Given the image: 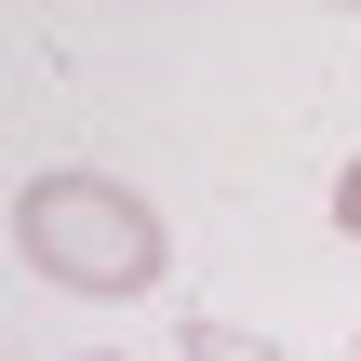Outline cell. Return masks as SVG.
I'll return each mask as SVG.
<instances>
[{"label":"cell","mask_w":361,"mask_h":361,"mask_svg":"<svg viewBox=\"0 0 361 361\" xmlns=\"http://www.w3.org/2000/svg\"><path fill=\"white\" fill-rule=\"evenodd\" d=\"M13 255L54 281V295H147L161 268H174V228H161V201L134 188V174H94V161H54V174H27L13 188Z\"/></svg>","instance_id":"1"},{"label":"cell","mask_w":361,"mask_h":361,"mask_svg":"<svg viewBox=\"0 0 361 361\" xmlns=\"http://www.w3.org/2000/svg\"><path fill=\"white\" fill-rule=\"evenodd\" d=\"M174 361H295V348H281V335H255V322H188Z\"/></svg>","instance_id":"2"},{"label":"cell","mask_w":361,"mask_h":361,"mask_svg":"<svg viewBox=\"0 0 361 361\" xmlns=\"http://www.w3.org/2000/svg\"><path fill=\"white\" fill-rule=\"evenodd\" d=\"M335 228H348V241H361V161H348V174H335Z\"/></svg>","instance_id":"3"}]
</instances>
